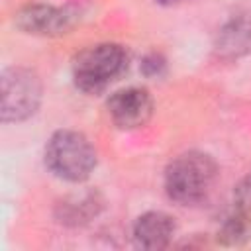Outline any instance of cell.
<instances>
[{"instance_id": "cell-4", "label": "cell", "mask_w": 251, "mask_h": 251, "mask_svg": "<svg viewBox=\"0 0 251 251\" xmlns=\"http://www.w3.org/2000/svg\"><path fill=\"white\" fill-rule=\"evenodd\" d=\"M43 82L27 67H8L0 75V118L4 124L29 120L41 106Z\"/></svg>"}, {"instance_id": "cell-10", "label": "cell", "mask_w": 251, "mask_h": 251, "mask_svg": "<svg viewBox=\"0 0 251 251\" xmlns=\"http://www.w3.org/2000/svg\"><path fill=\"white\" fill-rule=\"evenodd\" d=\"M249 237H251V218L233 208V212L222 222L218 229V243L227 247H237L249 241Z\"/></svg>"}, {"instance_id": "cell-11", "label": "cell", "mask_w": 251, "mask_h": 251, "mask_svg": "<svg viewBox=\"0 0 251 251\" xmlns=\"http://www.w3.org/2000/svg\"><path fill=\"white\" fill-rule=\"evenodd\" d=\"M139 71H141V75L147 76V78H161V76L167 73V59H165L161 53L151 51V53H147V55L141 59Z\"/></svg>"}, {"instance_id": "cell-6", "label": "cell", "mask_w": 251, "mask_h": 251, "mask_svg": "<svg viewBox=\"0 0 251 251\" xmlns=\"http://www.w3.org/2000/svg\"><path fill=\"white\" fill-rule=\"evenodd\" d=\"M153 108L155 104L149 90L141 86L116 90L106 102L108 118L118 129H137L145 126L153 116Z\"/></svg>"}, {"instance_id": "cell-9", "label": "cell", "mask_w": 251, "mask_h": 251, "mask_svg": "<svg viewBox=\"0 0 251 251\" xmlns=\"http://www.w3.org/2000/svg\"><path fill=\"white\" fill-rule=\"evenodd\" d=\"M104 198L98 190H82L65 196L55 206V216L65 226H84L100 214Z\"/></svg>"}, {"instance_id": "cell-3", "label": "cell", "mask_w": 251, "mask_h": 251, "mask_svg": "<svg viewBox=\"0 0 251 251\" xmlns=\"http://www.w3.org/2000/svg\"><path fill=\"white\" fill-rule=\"evenodd\" d=\"M43 161L57 178L78 184L94 173L98 155L84 133L75 129H59L47 139Z\"/></svg>"}, {"instance_id": "cell-2", "label": "cell", "mask_w": 251, "mask_h": 251, "mask_svg": "<svg viewBox=\"0 0 251 251\" xmlns=\"http://www.w3.org/2000/svg\"><path fill=\"white\" fill-rule=\"evenodd\" d=\"M129 65V53L120 43H96L73 59V82L84 94H102Z\"/></svg>"}, {"instance_id": "cell-13", "label": "cell", "mask_w": 251, "mask_h": 251, "mask_svg": "<svg viewBox=\"0 0 251 251\" xmlns=\"http://www.w3.org/2000/svg\"><path fill=\"white\" fill-rule=\"evenodd\" d=\"M157 4L161 6H176V4H182V2H188V0H155Z\"/></svg>"}, {"instance_id": "cell-7", "label": "cell", "mask_w": 251, "mask_h": 251, "mask_svg": "<svg viewBox=\"0 0 251 251\" xmlns=\"http://www.w3.org/2000/svg\"><path fill=\"white\" fill-rule=\"evenodd\" d=\"M214 55L222 61H237L251 55V14H235L218 29Z\"/></svg>"}, {"instance_id": "cell-8", "label": "cell", "mask_w": 251, "mask_h": 251, "mask_svg": "<svg viewBox=\"0 0 251 251\" xmlns=\"http://www.w3.org/2000/svg\"><path fill=\"white\" fill-rule=\"evenodd\" d=\"M133 241L147 251H159L173 243L176 233V222L171 214L161 210L143 212L133 224Z\"/></svg>"}, {"instance_id": "cell-12", "label": "cell", "mask_w": 251, "mask_h": 251, "mask_svg": "<svg viewBox=\"0 0 251 251\" xmlns=\"http://www.w3.org/2000/svg\"><path fill=\"white\" fill-rule=\"evenodd\" d=\"M233 208L251 218V173L237 184L233 192Z\"/></svg>"}, {"instance_id": "cell-1", "label": "cell", "mask_w": 251, "mask_h": 251, "mask_svg": "<svg viewBox=\"0 0 251 251\" xmlns=\"http://www.w3.org/2000/svg\"><path fill=\"white\" fill-rule=\"evenodd\" d=\"M218 176L220 169L212 155L204 151H184L165 169V192L180 206H196L210 198Z\"/></svg>"}, {"instance_id": "cell-5", "label": "cell", "mask_w": 251, "mask_h": 251, "mask_svg": "<svg viewBox=\"0 0 251 251\" xmlns=\"http://www.w3.org/2000/svg\"><path fill=\"white\" fill-rule=\"evenodd\" d=\"M86 14L82 0L67 2L65 6L51 4H29L14 14V25L27 35L55 37L69 33Z\"/></svg>"}]
</instances>
